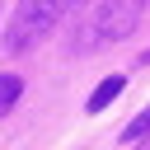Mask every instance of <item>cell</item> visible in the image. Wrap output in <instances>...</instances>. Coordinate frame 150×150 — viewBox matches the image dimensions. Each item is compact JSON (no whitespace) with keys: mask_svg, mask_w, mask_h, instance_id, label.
<instances>
[{"mask_svg":"<svg viewBox=\"0 0 150 150\" xmlns=\"http://www.w3.org/2000/svg\"><path fill=\"white\" fill-rule=\"evenodd\" d=\"M19 94H23V80L19 75H0V117L19 103Z\"/></svg>","mask_w":150,"mask_h":150,"instance_id":"4","label":"cell"},{"mask_svg":"<svg viewBox=\"0 0 150 150\" xmlns=\"http://www.w3.org/2000/svg\"><path fill=\"white\" fill-rule=\"evenodd\" d=\"M145 131H150V108H141V112H136V117H131V122L122 127V145H131V141H141Z\"/></svg>","mask_w":150,"mask_h":150,"instance_id":"5","label":"cell"},{"mask_svg":"<svg viewBox=\"0 0 150 150\" xmlns=\"http://www.w3.org/2000/svg\"><path fill=\"white\" fill-rule=\"evenodd\" d=\"M122 89H127V75H108V80H103V84L89 94V103H84V108H89V112H103V108H108V103H112Z\"/></svg>","mask_w":150,"mask_h":150,"instance_id":"3","label":"cell"},{"mask_svg":"<svg viewBox=\"0 0 150 150\" xmlns=\"http://www.w3.org/2000/svg\"><path fill=\"white\" fill-rule=\"evenodd\" d=\"M141 14H145V0H98V5H94V14L75 28L70 52L89 56V52H98V47L117 42V38H131V28L141 23Z\"/></svg>","mask_w":150,"mask_h":150,"instance_id":"1","label":"cell"},{"mask_svg":"<svg viewBox=\"0 0 150 150\" xmlns=\"http://www.w3.org/2000/svg\"><path fill=\"white\" fill-rule=\"evenodd\" d=\"M84 0H19L14 19L5 23V52H28L33 42H42L66 14H75Z\"/></svg>","mask_w":150,"mask_h":150,"instance_id":"2","label":"cell"}]
</instances>
